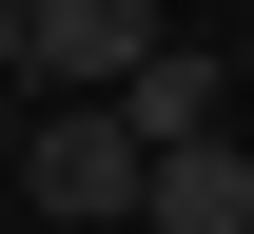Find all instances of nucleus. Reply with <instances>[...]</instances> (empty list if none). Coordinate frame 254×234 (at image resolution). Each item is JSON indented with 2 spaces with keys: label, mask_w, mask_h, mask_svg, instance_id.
Returning a JSON list of instances; mask_svg holds the SVG:
<instances>
[{
  "label": "nucleus",
  "mask_w": 254,
  "mask_h": 234,
  "mask_svg": "<svg viewBox=\"0 0 254 234\" xmlns=\"http://www.w3.org/2000/svg\"><path fill=\"white\" fill-rule=\"evenodd\" d=\"M118 137H137V156H176V137H235V78H215V39H157V59L118 78Z\"/></svg>",
  "instance_id": "obj_3"
},
{
  "label": "nucleus",
  "mask_w": 254,
  "mask_h": 234,
  "mask_svg": "<svg viewBox=\"0 0 254 234\" xmlns=\"http://www.w3.org/2000/svg\"><path fill=\"white\" fill-rule=\"evenodd\" d=\"M137 195H157V156L118 137V98H39V137H20V215H39V234H118Z\"/></svg>",
  "instance_id": "obj_1"
},
{
  "label": "nucleus",
  "mask_w": 254,
  "mask_h": 234,
  "mask_svg": "<svg viewBox=\"0 0 254 234\" xmlns=\"http://www.w3.org/2000/svg\"><path fill=\"white\" fill-rule=\"evenodd\" d=\"M0 234H39V215H0Z\"/></svg>",
  "instance_id": "obj_7"
},
{
  "label": "nucleus",
  "mask_w": 254,
  "mask_h": 234,
  "mask_svg": "<svg viewBox=\"0 0 254 234\" xmlns=\"http://www.w3.org/2000/svg\"><path fill=\"white\" fill-rule=\"evenodd\" d=\"M157 39H176L157 0H20V78H39V98H118Z\"/></svg>",
  "instance_id": "obj_2"
},
{
  "label": "nucleus",
  "mask_w": 254,
  "mask_h": 234,
  "mask_svg": "<svg viewBox=\"0 0 254 234\" xmlns=\"http://www.w3.org/2000/svg\"><path fill=\"white\" fill-rule=\"evenodd\" d=\"M0 78H20V20H0Z\"/></svg>",
  "instance_id": "obj_5"
},
{
  "label": "nucleus",
  "mask_w": 254,
  "mask_h": 234,
  "mask_svg": "<svg viewBox=\"0 0 254 234\" xmlns=\"http://www.w3.org/2000/svg\"><path fill=\"white\" fill-rule=\"evenodd\" d=\"M137 215H157V234H254V137H176Z\"/></svg>",
  "instance_id": "obj_4"
},
{
  "label": "nucleus",
  "mask_w": 254,
  "mask_h": 234,
  "mask_svg": "<svg viewBox=\"0 0 254 234\" xmlns=\"http://www.w3.org/2000/svg\"><path fill=\"white\" fill-rule=\"evenodd\" d=\"M0 20H20V0H0Z\"/></svg>",
  "instance_id": "obj_8"
},
{
  "label": "nucleus",
  "mask_w": 254,
  "mask_h": 234,
  "mask_svg": "<svg viewBox=\"0 0 254 234\" xmlns=\"http://www.w3.org/2000/svg\"><path fill=\"white\" fill-rule=\"evenodd\" d=\"M118 234H157V215H118Z\"/></svg>",
  "instance_id": "obj_6"
}]
</instances>
